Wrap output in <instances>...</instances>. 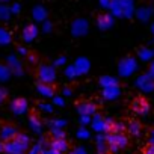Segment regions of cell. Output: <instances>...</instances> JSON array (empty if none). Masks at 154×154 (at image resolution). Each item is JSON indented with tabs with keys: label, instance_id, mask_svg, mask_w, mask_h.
<instances>
[{
	"label": "cell",
	"instance_id": "obj_3",
	"mask_svg": "<svg viewBox=\"0 0 154 154\" xmlns=\"http://www.w3.org/2000/svg\"><path fill=\"white\" fill-rule=\"evenodd\" d=\"M66 148H68V143L63 139H54L51 142V149H54V151L63 152V151H66Z\"/></svg>",
	"mask_w": 154,
	"mask_h": 154
},
{
	"label": "cell",
	"instance_id": "obj_2",
	"mask_svg": "<svg viewBox=\"0 0 154 154\" xmlns=\"http://www.w3.org/2000/svg\"><path fill=\"white\" fill-rule=\"evenodd\" d=\"M11 109L14 110V113H18V115H20V113H24L26 109H27V103H26L24 98H17V100L12 101Z\"/></svg>",
	"mask_w": 154,
	"mask_h": 154
},
{
	"label": "cell",
	"instance_id": "obj_7",
	"mask_svg": "<svg viewBox=\"0 0 154 154\" xmlns=\"http://www.w3.org/2000/svg\"><path fill=\"white\" fill-rule=\"evenodd\" d=\"M69 154H86V149H83V148H74Z\"/></svg>",
	"mask_w": 154,
	"mask_h": 154
},
{
	"label": "cell",
	"instance_id": "obj_1",
	"mask_svg": "<svg viewBox=\"0 0 154 154\" xmlns=\"http://www.w3.org/2000/svg\"><path fill=\"white\" fill-rule=\"evenodd\" d=\"M107 145H109V148L113 152H116V151L122 149L127 145V137L124 134H121V133H113V134H110L107 137Z\"/></svg>",
	"mask_w": 154,
	"mask_h": 154
},
{
	"label": "cell",
	"instance_id": "obj_9",
	"mask_svg": "<svg viewBox=\"0 0 154 154\" xmlns=\"http://www.w3.org/2000/svg\"><path fill=\"white\" fill-rule=\"evenodd\" d=\"M145 154H154V145H152V146H151V148H149V149L145 152Z\"/></svg>",
	"mask_w": 154,
	"mask_h": 154
},
{
	"label": "cell",
	"instance_id": "obj_6",
	"mask_svg": "<svg viewBox=\"0 0 154 154\" xmlns=\"http://www.w3.org/2000/svg\"><path fill=\"white\" fill-rule=\"evenodd\" d=\"M139 130H140L139 124H137V122H131V125H130V133L134 134V136H137V134H139Z\"/></svg>",
	"mask_w": 154,
	"mask_h": 154
},
{
	"label": "cell",
	"instance_id": "obj_8",
	"mask_svg": "<svg viewBox=\"0 0 154 154\" xmlns=\"http://www.w3.org/2000/svg\"><path fill=\"white\" fill-rule=\"evenodd\" d=\"M45 154H62V152H59V151H54V149H48V151H45Z\"/></svg>",
	"mask_w": 154,
	"mask_h": 154
},
{
	"label": "cell",
	"instance_id": "obj_5",
	"mask_svg": "<svg viewBox=\"0 0 154 154\" xmlns=\"http://www.w3.org/2000/svg\"><path fill=\"white\" fill-rule=\"evenodd\" d=\"M14 136H15V130H14L12 127H9V125L3 127V130H2V137L11 139V137H14Z\"/></svg>",
	"mask_w": 154,
	"mask_h": 154
},
{
	"label": "cell",
	"instance_id": "obj_4",
	"mask_svg": "<svg viewBox=\"0 0 154 154\" xmlns=\"http://www.w3.org/2000/svg\"><path fill=\"white\" fill-rule=\"evenodd\" d=\"M133 106H134L136 112H137V113H140V115H145V113L148 112V104H146L145 101H142V100L136 101V103H134Z\"/></svg>",
	"mask_w": 154,
	"mask_h": 154
}]
</instances>
